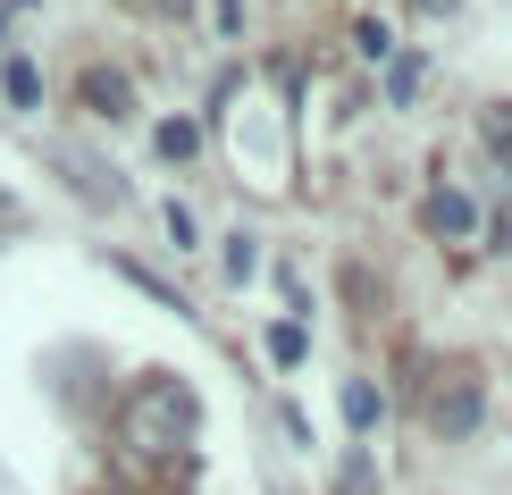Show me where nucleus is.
<instances>
[{
	"instance_id": "12",
	"label": "nucleus",
	"mask_w": 512,
	"mask_h": 495,
	"mask_svg": "<svg viewBox=\"0 0 512 495\" xmlns=\"http://www.w3.org/2000/svg\"><path fill=\"white\" fill-rule=\"evenodd\" d=\"M345 495H370V454H353V462H345Z\"/></svg>"
},
{
	"instance_id": "13",
	"label": "nucleus",
	"mask_w": 512,
	"mask_h": 495,
	"mask_svg": "<svg viewBox=\"0 0 512 495\" xmlns=\"http://www.w3.org/2000/svg\"><path fill=\"white\" fill-rule=\"evenodd\" d=\"M412 9H420V17H454L462 0H412Z\"/></svg>"
},
{
	"instance_id": "7",
	"label": "nucleus",
	"mask_w": 512,
	"mask_h": 495,
	"mask_svg": "<svg viewBox=\"0 0 512 495\" xmlns=\"http://www.w3.org/2000/svg\"><path fill=\"white\" fill-rule=\"evenodd\" d=\"M303 353H311V336L294 328V319H277V328H269V361H277V370H294Z\"/></svg>"
},
{
	"instance_id": "2",
	"label": "nucleus",
	"mask_w": 512,
	"mask_h": 495,
	"mask_svg": "<svg viewBox=\"0 0 512 495\" xmlns=\"http://www.w3.org/2000/svg\"><path fill=\"white\" fill-rule=\"evenodd\" d=\"M479 412H487L479 370H445V378H437V395H429V428L454 445V437H471V428H479Z\"/></svg>"
},
{
	"instance_id": "4",
	"label": "nucleus",
	"mask_w": 512,
	"mask_h": 495,
	"mask_svg": "<svg viewBox=\"0 0 512 495\" xmlns=\"http://www.w3.org/2000/svg\"><path fill=\"white\" fill-rule=\"evenodd\" d=\"M84 101H93L101 118H126V101H135V84H126V76H110V68H93V76H84Z\"/></svg>"
},
{
	"instance_id": "1",
	"label": "nucleus",
	"mask_w": 512,
	"mask_h": 495,
	"mask_svg": "<svg viewBox=\"0 0 512 495\" xmlns=\"http://www.w3.org/2000/svg\"><path fill=\"white\" fill-rule=\"evenodd\" d=\"M194 420H202V403H194L185 378H135L126 403H118V445L135 462H168V454H185Z\"/></svg>"
},
{
	"instance_id": "3",
	"label": "nucleus",
	"mask_w": 512,
	"mask_h": 495,
	"mask_svg": "<svg viewBox=\"0 0 512 495\" xmlns=\"http://www.w3.org/2000/svg\"><path fill=\"white\" fill-rule=\"evenodd\" d=\"M429 227H437V235H471V227H479V210H471V193H454V185H437V193H429Z\"/></svg>"
},
{
	"instance_id": "10",
	"label": "nucleus",
	"mask_w": 512,
	"mask_h": 495,
	"mask_svg": "<svg viewBox=\"0 0 512 495\" xmlns=\"http://www.w3.org/2000/svg\"><path fill=\"white\" fill-rule=\"evenodd\" d=\"M420 93V59H395L387 68V101H412Z\"/></svg>"
},
{
	"instance_id": "8",
	"label": "nucleus",
	"mask_w": 512,
	"mask_h": 495,
	"mask_svg": "<svg viewBox=\"0 0 512 495\" xmlns=\"http://www.w3.org/2000/svg\"><path fill=\"white\" fill-rule=\"evenodd\" d=\"M345 420H353V428L378 420V386H370V378H345Z\"/></svg>"
},
{
	"instance_id": "6",
	"label": "nucleus",
	"mask_w": 512,
	"mask_h": 495,
	"mask_svg": "<svg viewBox=\"0 0 512 495\" xmlns=\"http://www.w3.org/2000/svg\"><path fill=\"white\" fill-rule=\"evenodd\" d=\"M0 84H9L17 110H34V101H42V68H34V59H9V68H0Z\"/></svg>"
},
{
	"instance_id": "5",
	"label": "nucleus",
	"mask_w": 512,
	"mask_h": 495,
	"mask_svg": "<svg viewBox=\"0 0 512 495\" xmlns=\"http://www.w3.org/2000/svg\"><path fill=\"white\" fill-rule=\"evenodd\" d=\"M152 143H160V160H194V152H202V126H194V118H168Z\"/></svg>"
},
{
	"instance_id": "9",
	"label": "nucleus",
	"mask_w": 512,
	"mask_h": 495,
	"mask_svg": "<svg viewBox=\"0 0 512 495\" xmlns=\"http://www.w3.org/2000/svg\"><path fill=\"white\" fill-rule=\"evenodd\" d=\"M479 135H487L496 160H512V110H479Z\"/></svg>"
},
{
	"instance_id": "11",
	"label": "nucleus",
	"mask_w": 512,
	"mask_h": 495,
	"mask_svg": "<svg viewBox=\"0 0 512 495\" xmlns=\"http://www.w3.org/2000/svg\"><path fill=\"white\" fill-rule=\"evenodd\" d=\"M361 59H395V34L378 26V17H370V26H361Z\"/></svg>"
}]
</instances>
